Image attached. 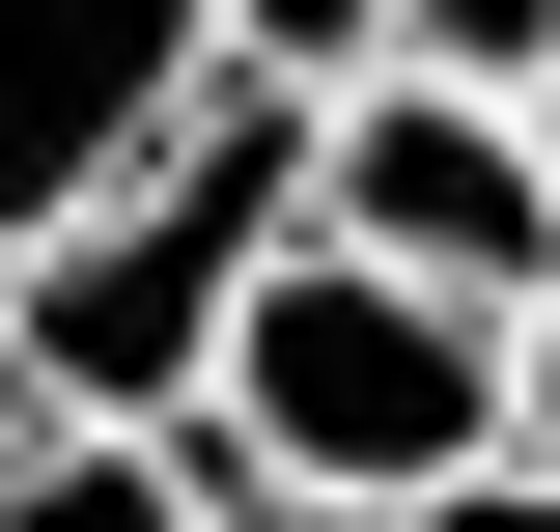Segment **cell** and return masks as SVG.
<instances>
[{
	"label": "cell",
	"instance_id": "6da1fadb",
	"mask_svg": "<svg viewBox=\"0 0 560 532\" xmlns=\"http://www.w3.org/2000/svg\"><path fill=\"white\" fill-rule=\"evenodd\" d=\"M280 224H308V84H197L84 224L0 253V393L28 420H197V365L280 280Z\"/></svg>",
	"mask_w": 560,
	"mask_h": 532
},
{
	"label": "cell",
	"instance_id": "7a4b0ae2",
	"mask_svg": "<svg viewBox=\"0 0 560 532\" xmlns=\"http://www.w3.org/2000/svg\"><path fill=\"white\" fill-rule=\"evenodd\" d=\"M197 420H224V476H308V505H420V476H477V449H504V309H448V280L337 253V224H280V280L224 309Z\"/></svg>",
	"mask_w": 560,
	"mask_h": 532
},
{
	"label": "cell",
	"instance_id": "3957f363",
	"mask_svg": "<svg viewBox=\"0 0 560 532\" xmlns=\"http://www.w3.org/2000/svg\"><path fill=\"white\" fill-rule=\"evenodd\" d=\"M308 224L393 253V280H448V309H533V280H560L533 113H504V84H420V57H364L337 113H308Z\"/></svg>",
	"mask_w": 560,
	"mask_h": 532
},
{
	"label": "cell",
	"instance_id": "277c9868",
	"mask_svg": "<svg viewBox=\"0 0 560 532\" xmlns=\"http://www.w3.org/2000/svg\"><path fill=\"white\" fill-rule=\"evenodd\" d=\"M197 84H224V0H0V253L84 224Z\"/></svg>",
	"mask_w": 560,
	"mask_h": 532
},
{
	"label": "cell",
	"instance_id": "5b68a950",
	"mask_svg": "<svg viewBox=\"0 0 560 532\" xmlns=\"http://www.w3.org/2000/svg\"><path fill=\"white\" fill-rule=\"evenodd\" d=\"M224 420H0V532H224Z\"/></svg>",
	"mask_w": 560,
	"mask_h": 532
},
{
	"label": "cell",
	"instance_id": "8992f818",
	"mask_svg": "<svg viewBox=\"0 0 560 532\" xmlns=\"http://www.w3.org/2000/svg\"><path fill=\"white\" fill-rule=\"evenodd\" d=\"M364 57H393V0H224V84H308V113H337Z\"/></svg>",
	"mask_w": 560,
	"mask_h": 532
},
{
	"label": "cell",
	"instance_id": "52a82bcc",
	"mask_svg": "<svg viewBox=\"0 0 560 532\" xmlns=\"http://www.w3.org/2000/svg\"><path fill=\"white\" fill-rule=\"evenodd\" d=\"M420 84H560V0H393Z\"/></svg>",
	"mask_w": 560,
	"mask_h": 532
},
{
	"label": "cell",
	"instance_id": "ba28073f",
	"mask_svg": "<svg viewBox=\"0 0 560 532\" xmlns=\"http://www.w3.org/2000/svg\"><path fill=\"white\" fill-rule=\"evenodd\" d=\"M504 449L560 476V280H533V309H504Z\"/></svg>",
	"mask_w": 560,
	"mask_h": 532
},
{
	"label": "cell",
	"instance_id": "9c48e42d",
	"mask_svg": "<svg viewBox=\"0 0 560 532\" xmlns=\"http://www.w3.org/2000/svg\"><path fill=\"white\" fill-rule=\"evenodd\" d=\"M420 532H560V476H533V449H477V476H420Z\"/></svg>",
	"mask_w": 560,
	"mask_h": 532
},
{
	"label": "cell",
	"instance_id": "30bf717a",
	"mask_svg": "<svg viewBox=\"0 0 560 532\" xmlns=\"http://www.w3.org/2000/svg\"><path fill=\"white\" fill-rule=\"evenodd\" d=\"M224 532H420V505H308V476H253V505H224Z\"/></svg>",
	"mask_w": 560,
	"mask_h": 532
},
{
	"label": "cell",
	"instance_id": "8fae6325",
	"mask_svg": "<svg viewBox=\"0 0 560 532\" xmlns=\"http://www.w3.org/2000/svg\"><path fill=\"white\" fill-rule=\"evenodd\" d=\"M504 113H533V197H560V84H504Z\"/></svg>",
	"mask_w": 560,
	"mask_h": 532
},
{
	"label": "cell",
	"instance_id": "7c38bea8",
	"mask_svg": "<svg viewBox=\"0 0 560 532\" xmlns=\"http://www.w3.org/2000/svg\"><path fill=\"white\" fill-rule=\"evenodd\" d=\"M0 420H28V393H0Z\"/></svg>",
	"mask_w": 560,
	"mask_h": 532
}]
</instances>
